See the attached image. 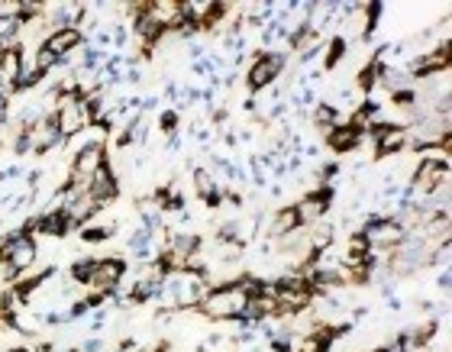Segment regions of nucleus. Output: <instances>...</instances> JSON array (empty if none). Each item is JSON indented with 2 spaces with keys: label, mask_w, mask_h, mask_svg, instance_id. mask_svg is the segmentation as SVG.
<instances>
[{
  "label": "nucleus",
  "mask_w": 452,
  "mask_h": 352,
  "mask_svg": "<svg viewBox=\"0 0 452 352\" xmlns=\"http://www.w3.org/2000/svg\"><path fill=\"white\" fill-rule=\"evenodd\" d=\"M291 68V52L288 49H255L252 52V65H246V91L249 97H262V91L278 81Z\"/></svg>",
  "instance_id": "nucleus-1"
},
{
  "label": "nucleus",
  "mask_w": 452,
  "mask_h": 352,
  "mask_svg": "<svg viewBox=\"0 0 452 352\" xmlns=\"http://www.w3.org/2000/svg\"><path fill=\"white\" fill-rule=\"evenodd\" d=\"M107 162H110V149H107V142L100 136L87 139V142H78V149H74L72 162H68V182L85 191Z\"/></svg>",
  "instance_id": "nucleus-2"
},
{
  "label": "nucleus",
  "mask_w": 452,
  "mask_h": 352,
  "mask_svg": "<svg viewBox=\"0 0 452 352\" xmlns=\"http://www.w3.org/2000/svg\"><path fill=\"white\" fill-rule=\"evenodd\" d=\"M127 258L123 256H104L97 258V272H94V285H91V291H100V294H107V300L120 298V285L127 281Z\"/></svg>",
  "instance_id": "nucleus-3"
},
{
  "label": "nucleus",
  "mask_w": 452,
  "mask_h": 352,
  "mask_svg": "<svg viewBox=\"0 0 452 352\" xmlns=\"http://www.w3.org/2000/svg\"><path fill=\"white\" fill-rule=\"evenodd\" d=\"M85 194L91 197V204H94L97 210H104V207H110V204L120 197V178H116L114 165L107 162L104 168L94 175V182L85 188Z\"/></svg>",
  "instance_id": "nucleus-4"
},
{
  "label": "nucleus",
  "mask_w": 452,
  "mask_h": 352,
  "mask_svg": "<svg viewBox=\"0 0 452 352\" xmlns=\"http://www.w3.org/2000/svg\"><path fill=\"white\" fill-rule=\"evenodd\" d=\"M43 45H45V49H49L52 55H58V58H65V62H68L74 52H81V49L87 45V32H85V30H72V26H68V30L45 32V36H43Z\"/></svg>",
  "instance_id": "nucleus-5"
},
{
  "label": "nucleus",
  "mask_w": 452,
  "mask_h": 352,
  "mask_svg": "<svg viewBox=\"0 0 452 352\" xmlns=\"http://www.w3.org/2000/svg\"><path fill=\"white\" fill-rule=\"evenodd\" d=\"M362 139H365V136H362L358 129H352L349 123H339V126H333L330 133H323V146L339 159V155L356 152L358 146H362Z\"/></svg>",
  "instance_id": "nucleus-6"
},
{
  "label": "nucleus",
  "mask_w": 452,
  "mask_h": 352,
  "mask_svg": "<svg viewBox=\"0 0 452 352\" xmlns=\"http://www.w3.org/2000/svg\"><path fill=\"white\" fill-rule=\"evenodd\" d=\"M72 230V217L62 204H49L43 214H39V236H52V239H65Z\"/></svg>",
  "instance_id": "nucleus-7"
},
{
  "label": "nucleus",
  "mask_w": 452,
  "mask_h": 352,
  "mask_svg": "<svg viewBox=\"0 0 452 352\" xmlns=\"http://www.w3.org/2000/svg\"><path fill=\"white\" fill-rule=\"evenodd\" d=\"M407 142H410V129L407 126L388 129L381 139L372 142V159L385 162V159H391V155H398V152H407Z\"/></svg>",
  "instance_id": "nucleus-8"
},
{
  "label": "nucleus",
  "mask_w": 452,
  "mask_h": 352,
  "mask_svg": "<svg viewBox=\"0 0 452 352\" xmlns=\"http://www.w3.org/2000/svg\"><path fill=\"white\" fill-rule=\"evenodd\" d=\"M294 210H297V220H301V230H314L316 223H323L326 217H330V204L316 201L314 194L307 191L304 197L294 204Z\"/></svg>",
  "instance_id": "nucleus-9"
},
{
  "label": "nucleus",
  "mask_w": 452,
  "mask_h": 352,
  "mask_svg": "<svg viewBox=\"0 0 452 352\" xmlns=\"http://www.w3.org/2000/svg\"><path fill=\"white\" fill-rule=\"evenodd\" d=\"M23 68H26V52H23V45H13L7 52H0V85L10 91V87L20 81Z\"/></svg>",
  "instance_id": "nucleus-10"
},
{
  "label": "nucleus",
  "mask_w": 452,
  "mask_h": 352,
  "mask_svg": "<svg viewBox=\"0 0 452 352\" xmlns=\"http://www.w3.org/2000/svg\"><path fill=\"white\" fill-rule=\"evenodd\" d=\"M301 230V220H297V210L294 204H284V207H278L272 214V220H268V239H284V236H291Z\"/></svg>",
  "instance_id": "nucleus-11"
},
{
  "label": "nucleus",
  "mask_w": 452,
  "mask_h": 352,
  "mask_svg": "<svg viewBox=\"0 0 452 352\" xmlns=\"http://www.w3.org/2000/svg\"><path fill=\"white\" fill-rule=\"evenodd\" d=\"M310 117V123L316 126V133L323 136V133H330L333 126H339V123H346L343 120V110H339V104H330V100H316L314 110L307 113Z\"/></svg>",
  "instance_id": "nucleus-12"
},
{
  "label": "nucleus",
  "mask_w": 452,
  "mask_h": 352,
  "mask_svg": "<svg viewBox=\"0 0 452 352\" xmlns=\"http://www.w3.org/2000/svg\"><path fill=\"white\" fill-rule=\"evenodd\" d=\"M349 55V39L343 36V32H333V36H326L323 43V65H320V72H336L339 62Z\"/></svg>",
  "instance_id": "nucleus-13"
},
{
  "label": "nucleus",
  "mask_w": 452,
  "mask_h": 352,
  "mask_svg": "<svg viewBox=\"0 0 452 352\" xmlns=\"http://www.w3.org/2000/svg\"><path fill=\"white\" fill-rule=\"evenodd\" d=\"M158 239L152 233H146L142 226L139 230H133V233L127 236V249H129V256L133 258H139V262H152V256H155L158 249Z\"/></svg>",
  "instance_id": "nucleus-14"
},
{
  "label": "nucleus",
  "mask_w": 452,
  "mask_h": 352,
  "mask_svg": "<svg viewBox=\"0 0 452 352\" xmlns=\"http://www.w3.org/2000/svg\"><path fill=\"white\" fill-rule=\"evenodd\" d=\"M230 3H223V0H207L204 3V13H200V32H217L220 30V23L230 20Z\"/></svg>",
  "instance_id": "nucleus-15"
},
{
  "label": "nucleus",
  "mask_w": 452,
  "mask_h": 352,
  "mask_svg": "<svg viewBox=\"0 0 452 352\" xmlns=\"http://www.w3.org/2000/svg\"><path fill=\"white\" fill-rule=\"evenodd\" d=\"M381 13H385V3H381V0H368V3H362V16H365V26L358 30V39H362V45H372L375 32H378Z\"/></svg>",
  "instance_id": "nucleus-16"
},
{
  "label": "nucleus",
  "mask_w": 452,
  "mask_h": 352,
  "mask_svg": "<svg viewBox=\"0 0 452 352\" xmlns=\"http://www.w3.org/2000/svg\"><path fill=\"white\" fill-rule=\"evenodd\" d=\"M94 272H97V258L81 256L68 265V281H72V285H81V288H91V285H94Z\"/></svg>",
  "instance_id": "nucleus-17"
},
{
  "label": "nucleus",
  "mask_w": 452,
  "mask_h": 352,
  "mask_svg": "<svg viewBox=\"0 0 452 352\" xmlns=\"http://www.w3.org/2000/svg\"><path fill=\"white\" fill-rule=\"evenodd\" d=\"M120 233V226L116 223H87L85 230H78V239L87 245L94 243H107V239H114V236Z\"/></svg>",
  "instance_id": "nucleus-18"
},
{
  "label": "nucleus",
  "mask_w": 452,
  "mask_h": 352,
  "mask_svg": "<svg viewBox=\"0 0 452 352\" xmlns=\"http://www.w3.org/2000/svg\"><path fill=\"white\" fill-rule=\"evenodd\" d=\"M169 249L175 252L178 258H184V256H191V252H197V249H204V239H200L197 233H171V239H169Z\"/></svg>",
  "instance_id": "nucleus-19"
},
{
  "label": "nucleus",
  "mask_w": 452,
  "mask_h": 352,
  "mask_svg": "<svg viewBox=\"0 0 452 352\" xmlns=\"http://www.w3.org/2000/svg\"><path fill=\"white\" fill-rule=\"evenodd\" d=\"M45 7H49V3H39V0H20V10H17V23H20V26L39 23V20L45 16Z\"/></svg>",
  "instance_id": "nucleus-20"
},
{
  "label": "nucleus",
  "mask_w": 452,
  "mask_h": 352,
  "mask_svg": "<svg viewBox=\"0 0 452 352\" xmlns=\"http://www.w3.org/2000/svg\"><path fill=\"white\" fill-rule=\"evenodd\" d=\"M388 100H391V107H398V110H413L417 104H420V91L410 85V87H400V91H391L388 94Z\"/></svg>",
  "instance_id": "nucleus-21"
},
{
  "label": "nucleus",
  "mask_w": 452,
  "mask_h": 352,
  "mask_svg": "<svg viewBox=\"0 0 452 352\" xmlns=\"http://www.w3.org/2000/svg\"><path fill=\"white\" fill-rule=\"evenodd\" d=\"M339 175H343V165H339V159H330L323 162V165H316V184H336Z\"/></svg>",
  "instance_id": "nucleus-22"
},
{
  "label": "nucleus",
  "mask_w": 452,
  "mask_h": 352,
  "mask_svg": "<svg viewBox=\"0 0 452 352\" xmlns=\"http://www.w3.org/2000/svg\"><path fill=\"white\" fill-rule=\"evenodd\" d=\"M158 129L165 133V139L175 136V133H181V113H178V110H175V107L162 110V113H158Z\"/></svg>",
  "instance_id": "nucleus-23"
},
{
  "label": "nucleus",
  "mask_w": 452,
  "mask_h": 352,
  "mask_svg": "<svg viewBox=\"0 0 452 352\" xmlns=\"http://www.w3.org/2000/svg\"><path fill=\"white\" fill-rule=\"evenodd\" d=\"M13 146V155H32V139H30V133H26V129H17V133H13V139H10Z\"/></svg>",
  "instance_id": "nucleus-24"
},
{
  "label": "nucleus",
  "mask_w": 452,
  "mask_h": 352,
  "mask_svg": "<svg viewBox=\"0 0 452 352\" xmlns=\"http://www.w3.org/2000/svg\"><path fill=\"white\" fill-rule=\"evenodd\" d=\"M107 320H110V314H107V307H104V310H91V336H97V333L104 330V327H107Z\"/></svg>",
  "instance_id": "nucleus-25"
},
{
  "label": "nucleus",
  "mask_w": 452,
  "mask_h": 352,
  "mask_svg": "<svg viewBox=\"0 0 452 352\" xmlns=\"http://www.w3.org/2000/svg\"><path fill=\"white\" fill-rule=\"evenodd\" d=\"M114 146L116 149H129V146H136V142H133V133H129L127 126H120L116 129V136H114Z\"/></svg>",
  "instance_id": "nucleus-26"
},
{
  "label": "nucleus",
  "mask_w": 452,
  "mask_h": 352,
  "mask_svg": "<svg viewBox=\"0 0 452 352\" xmlns=\"http://www.w3.org/2000/svg\"><path fill=\"white\" fill-rule=\"evenodd\" d=\"M110 32H114V45H116V49H123V45L129 43V30H127V23H116V26H114Z\"/></svg>",
  "instance_id": "nucleus-27"
},
{
  "label": "nucleus",
  "mask_w": 452,
  "mask_h": 352,
  "mask_svg": "<svg viewBox=\"0 0 452 352\" xmlns=\"http://www.w3.org/2000/svg\"><path fill=\"white\" fill-rule=\"evenodd\" d=\"M223 204H230V207H242V204H246V197H242V191L223 188Z\"/></svg>",
  "instance_id": "nucleus-28"
},
{
  "label": "nucleus",
  "mask_w": 452,
  "mask_h": 352,
  "mask_svg": "<svg viewBox=\"0 0 452 352\" xmlns=\"http://www.w3.org/2000/svg\"><path fill=\"white\" fill-rule=\"evenodd\" d=\"M78 352H107V349H104V340H100V336H91V340H85L78 346Z\"/></svg>",
  "instance_id": "nucleus-29"
},
{
  "label": "nucleus",
  "mask_w": 452,
  "mask_h": 352,
  "mask_svg": "<svg viewBox=\"0 0 452 352\" xmlns=\"http://www.w3.org/2000/svg\"><path fill=\"white\" fill-rule=\"evenodd\" d=\"M449 285H452V275H449V268H440V275H436V288H440L442 294H449Z\"/></svg>",
  "instance_id": "nucleus-30"
},
{
  "label": "nucleus",
  "mask_w": 452,
  "mask_h": 352,
  "mask_svg": "<svg viewBox=\"0 0 452 352\" xmlns=\"http://www.w3.org/2000/svg\"><path fill=\"white\" fill-rule=\"evenodd\" d=\"M162 97H165V100H171V104H178V100H181V87L175 85V81H169V85H165V91H162Z\"/></svg>",
  "instance_id": "nucleus-31"
},
{
  "label": "nucleus",
  "mask_w": 452,
  "mask_h": 352,
  "mask_svg": "<svg viewBox=\"0 0 452 352\" xmlns=\"http://www.w3.org/2000/svg\"><path fill=\"white\" fill-rule=\"evenodd\" d=\"M188 55L194 58V62H197V58H204V55H207V45L194 39V43H188Z\"/></svg>",
  "instance_id": "nucleus-32"
},
{
  "label": "nucleus",
  "mask_w": 452,
  "mask_h": 352,
  "mask_svg": "<svg viewBox=\"0 0 452 352\" xmlns=\"http://www.w3.org/2000/svg\"><path fill=\"white\" fill-rule=\"evenodd\" d=\"M85 300H87V307H91V310H100V304H107V294H100V291H91Z\"/></svg>",
  "instance_id": "nucleus-33"
},
{
  "label": "nucleus",
  "mask_w": 452,
  "mask_h": 352,
  "mask_svg": "<svg viewBox=\"0 0 452 352\" xmlns=\"http://www.w3.org/2000/svg\"><path fill=\"white\" fill-rule=\"evenodd\" d=\"M223 146H226V149H236V146H239V133H236V129H223Z\"/></svg>",
  "instance_id": "nucleus-34"
},
{
  "label": "nucleus",
  "mask_w": 452,
  "mask_h": 352,
  "mask_svg": "<svg viewBox=\"0 0 452 352\" xmlns=\"http://www.w3.org/2000/svg\"><path fill=\"white\" fill-rule=\"evenodd\" d=\"M158 100H162V97H158V94H149V97H142V113H146V117H149V113H152V110L158 107Z\"/></svg>",
  "instance_id": "nucleus-35"
},
{
  "label": "nucleus",
  "mask_w": 452,
  "mask_h": 352,
  "mask_svg": "<svg viewBox=\"0 0 452 352\" xmlns=\"http://www.w3.org/2000/svg\"><path fill=\"white\" fill-rule=\"evenodd\" d=\"M211 117H213V123H217V126H226V120H230V110H226V107H217Z\"/></svg>",
  "instance_id": "nucleus-36"
},
{
  "label": "nucleus",
  "mask_w": 452,
  "mask_h": 352,
  "mask_svg": "<svg viewBox=\"0 0 452 352\" xmlns=\"http://www.w3.org/2000/svg\"><path fill=\"white\" fill-rule=\"evenodd\" d=\"M133 349H136V340L129 336V340H120V346H116L114 352H133Z\"/></svg>",
  "instance_id": "nucleus-37"
},
{
  "label": "nucleus",
  "mask_w": 452,
  "mask_h": 352,
  "mask_svg": "<svg viewBox=\"0 0 452 352\" xmlns=\"http://www.w3.org/2000/svg\"><path fill=\"white\" fill-rule=\"evenodd\" d=\"M181 149V133H175V136H169V152H178Z\"/></svg>",
  "instance_id": "nucleus-38"
},
{
  "label": "nucleus",
  "mask_w": 452,
  "mask_h": 352,
  "mask_svg": "<svg viewBox=\"0 0 452 352\" xmlns=\"http://www.w3.org/2000/svg\"><path fill=\"white\" fill-rule=\"evenodd\" d=\"M368 317V307H352V323L356 320H365Z\"/></svg>",
  "instance_id": "nucleus-39"
},
{
  "label": "nucleus",
  "mask_w": 452,
  "mask_h": 352,
  "mask_svg": "<svg viewBox=\"0 0 452 352\" xmlns=\"http://www.w3.org/2000/svg\"><path fill=\"white\" fill-rule=\"evenodd\" d=\"M368 352H394V349H391V342H388V346H375V349H368Z\"/></svg>",
  "instance_id": "nucleus-40"
},
{
  "label": "nucleus",
  "mask_w": 452,
  "mask_h": 352,
  "mask_svg": "<svg viewBox=\"0 0 452 352\" xmlns=\"http://www.w3.org/2000/svg\"><path fill=\"white\" fill-rule=\"evenodd\" d=\"M3 146H7V136H3V133H0V149H3Z\"/></svg>",
  "instance_id": "nucleus-41"
}]
</instances>
